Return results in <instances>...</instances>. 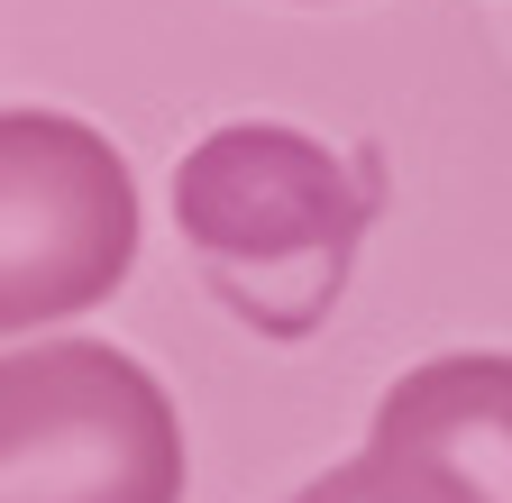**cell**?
Wrapping results in <instances>:
<instances>
[{"instance_id": "1", "label": "cell", "mask_w": 512, "mask_h": 503, "mask_svg": "<svg viewBox=\"0 0 512 503\" xmlns=\"http://www.w3.org/2000/svg\"><path fill=\"white\" fill-rule=\"evenodd\" d=\"M375 202V156H339L284 119L211 129L174 165V229L256 339H311L339 311Z\"/></svg>"}, {"instance_id": "2", "label": "cell", "mask_w": 512, "mask_h": 503, "mask_svg": "<svg viewBox=\"0 0 512 503\" xmlns=\"http://www.w3.org/2000/svg\"><path fill=\"white\" fill-rule=\"evenodd\" d=\"M0 503H183L174 394L101 339H28L0 366Z\"/></svg>"}, {"instance_id": "3", "label": "cell", "mask_w": 512, "mask_h": 503, "mask_svg": "<svg viewBox=\"0 0 512 503\" xmlns=\"http://www.w3.org/2000/svg\"><path fill=\"white\" fill-rule=\"evenodd\" d=\"M138 266V183L119 147L64 110L0 119V330L19 348L46 321L110 302Z\"/></svg>"}, {"instance_id": "4", "label": "cell", "mask_w": 512, "mask_h": 503, "mask_svg": "<svg viewBox=\"0 0 512 503\" xmlns=\"http://www.w3.org/2000/svg\"><path fill=\"white\" fill-rule=\"evenodd\" d=\"M357 476L375 503H512V348H458L394 375Z\"/></svg>"}, {"instance_id": "5", "label": "cell", "mask_w": 512, "mask_h": 503, "mask_svg": "<svg viewBox=\"0 0 512 503\" xmlns=\"http://www.w3.org/2000/svg\"><path fill=\"white\" fill-rule=\"evenodd\" d=\"M293 503H375V494H366V476H357V458H348V467H330L320 485H302Z\"/></svg>"}]
</instances>
